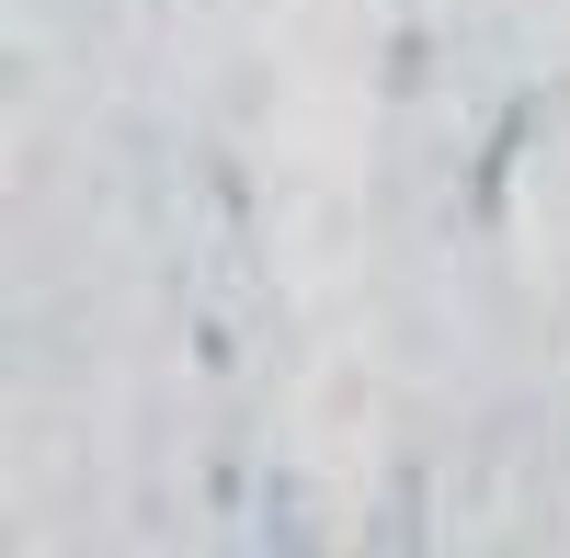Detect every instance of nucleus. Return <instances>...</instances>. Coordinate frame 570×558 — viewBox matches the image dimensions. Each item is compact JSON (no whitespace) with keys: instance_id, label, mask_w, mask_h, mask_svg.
<instances>
[]
</instances>
